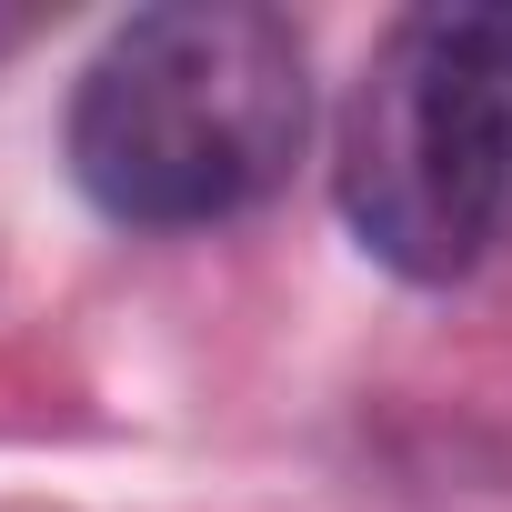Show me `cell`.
Instances as JSON below:
<instances>
[{
  "instance_id": "1",
  "label": "cell",
  "mask_w": 512,
  "mask_h": 512,
  "mask_svg": "<svg viewBox=\"0 0 512 512\" xmlns=\"http://www.w3.org/2000/svg\"><path fill=\"white\" fill-rule=\"evenodd\" d=\"M71 181L121 231L262 211L312 141V51L262 0L131 11L71 91Z\"/></svg>"
},
{
  "instance_id": "2",
  "label": "cell",
  "mask_w": 512,
  "mask_h": 512,
  "mask_svg": "<svg viewBox=\"0 0 512 512\" xmlns=\"http://www.w3.org/2000/svg\"><path fill=\"white\" fill-rule=\"evenodd\" d=\"M332 201L402 282H462L512 251V0H422L362 51Z\"/></svg>"
}]
</instances>
